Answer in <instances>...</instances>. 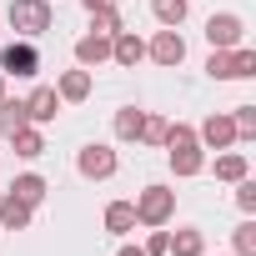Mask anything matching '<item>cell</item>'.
I'll use <instances>...</instances> for the list:
<instances>
[{"mask_svg":"<svg viewBox=\"0 0 256 256\" xmlns=\"http://www.w3.org/2000/svg\"><path fill=\"white\" fill-rule=\"evenodd\" d=\"M10 146H16V156H20V161L46 156V136H40V126H20V131L10 136Z\"/></svg>","mask_w":256,"mask_h":256,"instance_id":"15","label":"cell"},{"mask_svg":"<svg viewBox=\"0 0 256 256\" xmlns=\"http://www.w3.org/2000/svg\"><path fill=\"white\" fill-rule=\"evenodd\" d=\"M206 76H211V80H231V50H211Z\"/></svg>","mask_w":256,"mask_h":256,"instance_id":"27","label":"cell"},{"mask_svg":"<svg viewBox=\"0 0 256 256\" xmlns=\"http://www.w3.org/2000/svg\"><path fill=\"white\" fill-rule=\"evenodd\" d=\"M116 256H146V251H141V246H120Z\"/></svg>","mask_w":256,"mask_h":256,"instance_id":"31","label":"cell"},{"mask_svg":"<svg viewBox=\"0 0 256 256\" xmlns=\"http://www.w3.org/2000/svg\"><path fill=\"white\" fill-rule=\"evenodd\" d=\"M166 126H171L166 116H146V120H141V141H146V146H161V141H166Z\"/></svg>","mask_w":256,"mask_h":256,"instance_id":"26","label":"cell"},{"mask_svg":"<svg viewBox=\"0 0 256 256\" xmlns=\"http://www.w3.org/2000/svg\"><path fill=\"white\" fill-rule=\"evenodd\" d=\"M166 161H171V171L176 176H201L206 171V151H201V141H196V126H186V120H176V126H166Z\"/></svg>","mask_w":256,"mask_h":256,"instance_id":"1","label":"cell"},{"mask_svg":"<svg viewBox=\"0 0 256 256\" xmlns=\"http://www.w3.org/2000/svg\"><path fill=\"white\" fill-rule=\"evenodd\" d=\"M256 76V50L251 46H236L231 50V80H251Z\"/></svg>","mask_w":256,"mask_h":256,"instance_id":"23","label":"cell"},{"mask_svg":"<svg viewBox=\"0 0 256 256\" xmlns=\"http://www.w3.org/2000/svg\"><path fill=\"white\" fill-rule=\"evenodd\" d=\"M241 176H251V161H246L241 151H221V156H216V181H231V186H236Z\"/></svg>","mask_w":256,"mask_h":256,"instance_id":"18","label":"cell"},{"mask_svg":"<svg viewBox=\"0 0 256 256\" xmlns=\"http://www.w3.org/2000/svg\"><path fill=\"white\" fill-rule=\"evenodd\" d=\"M166 256H206V236H201L196 226H181V231L171 236V246H166Z\"/></svg>","mask_w":256,"mask_h":256,"instance_id":"16","label":"cell"},{"mask_svg":"<svg viewBox=\"0 0 256 256\" xmlns=\"http://www.w3.org/2000/svg\"><path fill=\"white\" fill-rule=\"evenodd\" d=\"M90 30H96V36H116V30H126V20H120V6L90 10Z\"/></svg>","mask_w":256,"mask_h":256,"instance_id":"22","label":"cell"},{"mask_svg":"<svg viewBox=\"0 0 256 256\" xmlns=\"http://www.w3.org/2000/svg\"><path fill=\"white\" fill-rule=\"evenodd\" d=\"M26 116H30V126H50V120L60 116V96H56V86H36V90L26 96Z\"/></svg>","mask_w":256,"mask_h":256,"instance_id":"10","label":"cell"},{"mask_svg":"<svg viewBox=\"0 0 256 256\" xmlns=\"http://www.w3.org/2000/svg\"><path fill=\"white\" fill-rule=\"evenodd\" d=\"M106 60H110V36H96V30H86V36L76 40V66L96 70V66H106Z\"/></svg>","mask_w":256,"mask_h":256,"instance_id":"11","label":"cell"},{"mask_svg":"<svg viewBox=\"0 0 256 256\" xmlns=\"http://www.w3.org/2000/svg\"><path fill=\"white\" fill-rule=\"evenodd\" d=\"M56 96H60V106H80V100L90 96V70H86V66H76V70H60V80H56Z\"/></svg>","mask_w":256,"mask_h":256,"instance_id":"12","label":"cell"},{"mask_svg":"<svg viewBox=\"0 0 256 256\" xmlns=\"http://www.w3.org/2000/svg\"><path fill=\"white\" fill-rule=\"evenodd\" d=\"M0 100H6V76H0Z\"/></svg>","mask_w":256,"mask_h":256,"instance_id":"32","label":"cell"},{"mask_svg":"<svg viewBox=\"0 0 256 256\" xmlns=\"http://www.w3.org/2000/svg\"><path fill=\"white\" fill-rule=\"evenodd\" d=\"M241 36H246V20H241L236 10H221V16L206 20V40H211V50H236Z\"/></svg>","mask_w":256,"mask_h":256,"instance_id":"7","label":"cell"},{"mask_svg":"<svg viewBox=\"0 0 256 256\" xmlns=\"http://www.w3.org/2000/svg\"><path fill=\"white\" fill-rule=\"evenodd\" d=\"M151 16H156L161 26H171V30H181V20L191 16V0H151Z\"/></svg>","mask_w":256,"mask_h":256,"instance_id":"20","label":"cell"},{"mask_svg":"<svg viewBox=\"0 0 256 256\" xmlns=\"http://www.w3.org/2000/svg\"><path fill=\"white\" fill-rule=\"evenodd\" d=\"M10 30L20 36V40H40L46 30H50V20H56V10H50V0H10Z\"/></svg>","mask_w":256,"mask_h":256,"instance_id":"2","label":"cell"},{"mask_svg":"<svg viewBox=\"0 0 256 256\" xmlns=\"http://www.w3.org/2000/svg\"><path fill=\"white\" fill-rule=\"evenodd\" d=\"M76 171H80L86 181H110V176L120 171V156H116L106 141H90V146L76 151Z\"/></svg>","mask_w":256,"mask_h":256,"instance_id":"4","label":"cell"},{"mask_svg":"<svg viewBox=\"0 0 256 256\" xmlns=\"http://www.w3.org/2000/svg\"><path fill=\"white\" fill-rule=\"evenodd\" d=\"M106 231L110 236H131L136 231V206L131 201H110L106 206Z\"/></svg>","mask_w":256,"mask_h":256,"instance_id":"14","label":"cell"},{"mask_svg":"<svg viewBox=\"0 0 256 256\" xmlns=\"http://www.w3.org/2000/svg\"><path fill=\"white\" fill-rule=\"evenodd\" d=\"M141 120H146V110L120 106V110H116V141H141Z\"/></svg>","mask_w":256,"mask_h":256,"instance_id":"21","label":"cell"},{"mask_svg":"<svg viewBox=\"0 0 256 256\" xmlns=\"http://www.w3.org/2000/svg\"><path fill=\"white\" fill-rule=\"evenodd\" d=\"M146 56H151L156 66L176 70V66L186 60V36H181V30H171V26H161V30H156V40L146 46Z\"/></svg>","mask_w":256,"mask_h":256,"instance_id":"8","label":"cell"},{"mask_svg":"<svg viewBox=\"0 0 256 256\" xmlns=\"http://www.w3.org/2000/svg\"><path fill=\"white\" fill-rule=\"evenodd\" d=\"M131 206H136V226L151 231V226H166V221L176 216V191H171V186H146Z\"/></svg>","mask_w":256,"mask_h":256,"instance_id":"3","label":"cell"},{"mask_svg":"<svg viewBox=\"0 0 256 256\" xmlns=\"http://www.w3.org/2000/svg\"><path fill=\"white\" fill-rule=\"evenodd\" d=\"M196 141H201V151H231V146H236L231 116H226V110H211V116L196 126Z\"/></svg>","mask_w":256,"mask_h":256,"instance_id":"6","label":"cell"},{"mask_svg":"<svg viewBox=\"0 0 256 256\" xmlns=\"http://www.w3.org/2000/svg\"><path fill=\"white\" fill-rule=\"evenodd\" d=\"M231 126H236V141H251L256 136V106H236Z\"/></svg>","mask_w":256,"mask_h":256,"instance_id":"25","label":"cell"},{"mask_svg":"<svg viewBox=\"0 0 256 256\" xmlns=\"http://www.w3.org/2000/svg\"><path fill=\"white\" fill-rule=\"evenodd\" d=\"M166 246H171V231H166V226H151V236H146L141 251H146V256H166Z\"/></svg>","mask_w":256,"mask_h":256,"instance_id":"29","label":"cell"},{"mask_svg":"<svg viewBox=\"0 0 256 256\" xmlns=\"http://www.w3.org/2000/svg\"><path fill=\"white\" fill-rule=\"evenodd\" d=\"M46 191H50V186H46V176H36V171H26V176L10 181V196H20V201H30V206H40Z\"/></svg>","mask_w":256,"mask_h":256,"instance_id":"19","label":"cell"},{"mask_svg":"<svg viewBox=\"0 0 256 256\" xmlns=\"http://www.w3.org/2000/svg\"><path fill=\"white\" fill-rule=\"evenodd\" d=\"M40 70V50H36V40H10L6 50H0V76H16V80H30Z\"/></svg>","mask_w":256,"mask_h":256,"instance_id":"5","label":"cell"},{"mask_svg":"<svg viewBox=\"0 0 256 256\" xmlns=\"http://www.w3.org/2000/svg\"><path fill=\"white\" fill-rule=\"evenodd\" d=\"M110 60H116L120 70H136V66L146 60V40H141L136 30H116V36H110Z\"/></svg>","mask_w":256,"mask_h":256,"instance_id":"9","label":"cell"},{"mask_svg":"<svg viewBox=\"0 0 256 256\" xmlns=\"http://www.w3.org/2000/svg\"><path fill=\"white\" fill-rule=\"evenodd\" d=\"M30 221H36V206H30V201H20V196H10V191L0 196V231H26Z\"/></svg>","mask_w":256,"mask_h":256,"instance_id":"13","label":"cell"},{"mask_svg":"<svg viewBox=\"0 0 256 256\" xmlns=\"http://www.w3.org/2000/svg\"><path fill=\"white\" fill-rule=\"evenodd\" d=\"M20 126H30V116H26V100H10V96H6V100H0V136L10 141V136L20 131Z\"/></svg>","mask_w":256,"mask_h":256,"instance_id":"17","label":"cell"},{"mask_svg":"<svg viewBox=\"0 0 256 256\" xmlns=\"http://www.w3.org/2000/svg\"><path fill=\"white\" fill-rule=\"evenodd\" d=\"M236 206H241L246 216L256 211V181H251V176H241V181H236Z\"/></svg>","mask_w":256,"mask_h":256,"instance_id":"28","label":"cell"},{"mask_svg":"<svg viewBox=\"0 0 256 256\" xmlns=\"http://www.w3.org/2000/svg\"><path fill=\"white\" fill-rule=\"evenodd\" d=\"M86 10H106V6H120V0H80Z\"/></svg>","mask_w":256,"mask_h":256,"instance_id":"30","label":"cell"},{"mask_svg":"<svg viewBox=\"0 0 256 256\" xmlns=\"http://www.w3.org/2000/svg\"><path fill=\"white\" fill-rule=\"evenodd\" d=\"M231 246H236V256H256V221H251V216L231 231Z\"/></svg>","mask_w":256,"mask_h":256,"instance_id":"24","label":"cell"}]
</instances>
